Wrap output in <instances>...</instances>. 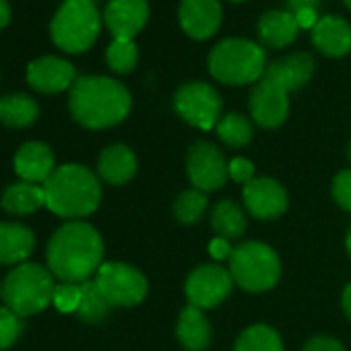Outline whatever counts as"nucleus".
<instances>
[{
    "mask_svg": "<svg viewBox=\"0 0 351 351\" xmlns=\"http://www.w3.org/2000/svg\"><path fill=\"white\" fill-rule=\"evenodd\" d=\"M147 17V0H110L104 11V21L114 40H132L145 27Z\"/></svg>",
    "mask_w": 351,
    "mask_h": 351,
    "instance_id": "14",
    "label": "nucleus"
},
{
    "mask_svg": "<svg viewBox=\"0 0 351 351\" xmlns=\"http://www.w3.org/2000/svg\"><path fill=\"white\" fill-rule=\"evenodd\" d=\"M322 5V0H287V7L293 15L300 13H316L318 7Z\"/></svg>",
    "mask_w": 351,
    "mask_h": 351,
    "instance_id": "38",
    "label": "nucleus"
},
{
    "mask_svg": "<svg viewBox=\"0 0 351 351\" xmlns=\"http://www.w3.org/2000/svg\"><path fill=\"white\" fill-rule=\"evenodd\" d=\"M93 281L112 308L136 306L145 300L149 289L145 275L136 267L126 263H104Z\"/></svg>",
    "mask_w": 351,
    "mask_h": 351,
    "instance_id": "8",
    "label": "nucleus"
},
{
    "mask_svg": "<svg viewBox=\"0 0 351 351\" xmlns=\"http://www.w3.org/2000/svg\"><path fill=\"white\" fill-rule=\"evenodd\" d=\"M23 332V320L11 308L0 306V351L9 349Z\"/></svg>",
    "mask_w": 351,
    "mask_h": 351,
    "instance_id": "32",
    "label": "nucleus"
},
{
    "mask_svg": "<svg viewBox=\"0 0 351 351\" xmlns=\"http://www.w3.org/2000/svg\"><path fill=\"white\" fill-rule=\"evenodd\" d=\"M207 209V195L193 189L184 191L178 199L173 201V217L176 221H180L184 226L197 223Z\"/></svg>",
    "mask_w": 351,
    "mask_h": 351,
    "instance_id": "30",
    "label": "nucleus"
},
{
    "mask_svg": "<svg viewBox=\"0 0 351 351\" xmlns=\"http://www.w3.org/2000/svg\"><path fill=\"white\" fill-rule=\"evenodd\" d=\"M176 337L189 351H205L211 343V324L203 310L195 306L184 308L176 324Z\"/></svg>",
    "mask_w": 351,
    "mask_h": 351,
    "instance_id": "23",
    "label": "nucleus"
},
{
    "mask_svg": "<svg viewBox=\"0 0 351 351\" xmlns=\"http://www.w3.org/2000/svg\"><path fill=\"white\" fill-rule=\"evenodd\" d=\"M56 169V159L46 143L29 141L15 155V171L23 182L44 184Z\"/></svg>",
    "mask_w": 351,
    "mask_h": 351,
    "instance_id": "17",
    "label": "nucleus"
},
{
    "mask_svg": "<svg viewBox=\"0 0 351 351\" xmlns=\"http://www.w3.org/2000/svg\"><path fill=\"white\" fill-rule=\"evenodd\" d=\"M46 207L64 219L91 215L101 201V184L97 176L81 163H64L42 184Z\"/></svg>",
    "mask_w": 351,
    "mask_h": 351,
    "instance_id": "3",
    "label": "nucleus"
},
{
    "mask_svg": "<svg viewBox=\"0 0 351 351\" xmlns=\"http://www.w3.org/2000/svg\"><path fill=\"white\" fill-rule=\"evenodd\" d=\"M232 3H242V0H232Z\"/></svg>",
    "mask_w": 351,
    "mask_h": 351,
    "instance_id": "45",
    "label": "nucleus"
},
{
    "mask_svg": "<svg viewBox=\"0 0 351 351\" xmlns=\"http://www.w3.org/2000/svg\"><path fill=\"white\" fill-rule=\"evenodd\" d=\"M46 258L56 279L62 283H83L104 265V240L93 226L69 221L52 234Z\"/></svg>",
    "mask_w": 351,
    "mask_h": 351,
    "instance_id": "1",
    "label": "nucleus"
},
{
    "mask_svg": "<svg viewBox=\"0 0 351 351\" xmlns=\"http://www.w3.org/2000/svg\"><path fill=\"white\" fill-rule=\"evenodd\" d=\"M217 136L228 145V147H246L252 141V124L246 116L242 114H226L219 122H217Z\"/></svg>",
    "mask_w": 351,
    "mask_h": 351,
    "instance_id": "29",
    "label": "nucleus"
},
{
    "mask_svg": "<svg viewBox=\"0 0 351 351\" xmlns=\"http://www.w3.org/2000/svg\"><path fill=\"white\" fill-rule=\"evenodd\" d=\"M230 273L236 285L261 293L277 285L281 277V261L271 246L263 242H244L234 248Z\"/></svg>",
    "mask_w": 351,
    "mask_h": 351,
    "instance_id": "6",
    "label": "nucleus"
},
{
    "mask_svg": "<svg viewBox=\"0 0 351 351\" xmlns=\"http://www.w3.org/2000/svg\"><path fill=\"white\" fill-rule=\"evenodd\" d=\"M97 173L106 184L122 186L136 173V157L126 145H110L97 159Z\"/></svg>",
    "mask_w": 351,
    "mask_h": 351,
    "instance_id": "19",
    "label": "nucleus"
},
{
    "mask_svg": "<svg viewBox=\"0 0 351 351\" xmlns=\"http://www.w3.org/2000/svg\"><path fill=\"white\" fill-rule=\"evenodd\" d=\"M252 120L263 128H279L289 116V91L269 77H263L250 93Z\"/></svg>",
    "mask_w": 351,
    "mask_h": 351,
    "instance_id": "12",
    "label": "nucleus"
},
{
    "mask_svg": "<svg viewBox=\"0 0 351 351\" xmlns=\"http://www.w3.org/2000/svg\"><path fill=\"white\" fill-rule=\"evenodd\" d=\"M343 3H345V5L349 7V11H351V0H343Z\"/></svg>",
    "mask_w": 351,
    "mask_h": 351,
    "instance_id": "43",
    "label": "nucleus"
},
{
    "mask_svg": "<svg viewBox=\"0 0 351 351\" xmlns=\"http://www.w3.org/2000/svg\"><path fill=\"white\" fill-rule=\"evenodd\" d=\"M36 250V236L23 223H0V265H23Z\"/></svg>",
    "mask_w": 351,
    "mask_h": 351,
    "instance_id": "21",
    "label": "nucleus"
},
{
    "mask_svg": "<svg viewBox=\"0 0 351 351\" xmlns=\"http://www.w3.org/2000/svg\"><path fill=\"white\" fill-rule=\"evenodd\" d=\"M106 60L114 73H130L136 66L138 50L132 40H114L106 52Z\"/></svg>",
    "mask_w": 351,
    "mask_h": 351,
    "instance_id": "31",
    "label": "nucleus"
},
{
    "mask_svg": "<svg viewBox=\"0 0 351 351\" xmlns=\"http://www.w3.org/2000/svg\"><path fill=\"white\" fill-rule=\"evenodd\" d=\"M54 275L38 263L17 265L3 281V300L17 316L27 318L52 304Z\"/></svg>",
    "mask_w": 351,
    "mask_h": 351,
    "instance_id": "4",
    "label": "nucleus"
},
{
    "mask_svg": "<svg viewBox=\"0 0 351 351\" xmlns=\"http://www.w3.org/2000/svg\"><path fill=\"white\" fill-rule=\"evenodd\" d=\"M332 199L337 205L351 213V169H343L332 180Z\"/></svg>",
    "mask_w": 351,
    "mask_h": 351,
    "instance_id": "34",
    "label": "nucleus"
},
{
    "mask_svg": "<svg viewBox=\"0 0 351 351\" xmlns=\"http://www.w3.org/2000/svg\"><path fill=\"white\" fill-rule=\"evenodd\" d=\"M300 23L293 13L269 11L258 21V38L269 48H285L295 42Z\"/></svg>",
    "mask_w": 351,
    "mask_h": 351,
    "instance_id": "22",
    "label": "nucleus"
},
{
    "mask_svg": "<svg viewBox=\"0 0 351 351\" xmlns=\"http://www.w3.org/2000/svg\"><path fill=\"white\" fill-rule=\"evenodd\" d=\"M173 110L184 122L201 130H211L221 120V97L207 83H186L173 95Z\"/></svg>",
    "mask_w": 351,
    "mask_h": 351,
    "instance_id": "9",
    "label": "nucleus"
},
{
    "mask_svg": "<svg viewBox=\"0 0 351 351\" xmlns=\"http://www.w3.org/2000/svg\"><path fill=\"white\" fill-rule=\"evenodd\" d=\"M27 81L40 93H60L77 81L75 66L56 56H44L27 66Z\"/></svg>",
    "mask_w": 351,
    "mask_h": 351,
    "instance_id": "15",
    "label": "nucleus"
},
{
    "mask_svg": "<svg viewBox=\"0 0 351 351\" xmlns=\"http://www.w3.org/2000/svg\"><path fill=\"white\" fill-rule=\"evenodd\" d=\"M234 279L230 269L219 265H201L186 279V298L191 306L209 310L219 306L232 291Z\"/></svg>",
    "mask_w": 351,
    "mask_h": 351,
    "instance_id": "11",
    "label": "nucleus"
},
{
    "mask_svg": "<svg viewBox=\"0 0 351 351\" xmlns=\"http://www.w3.org/2000/svg\"><path fill=\"white\" fill-rule=\"evenodd\" d=\"M312 44L324 56L341 58L351 52V25L341 17H322L312 27Z\"/></svg>",
    "mask_w": 351,
    "mask_h": 351,
    "instance_id": "18",
    "label": "nucleus"
},
{
    "mask_svg": "<svg viewBox=\"0 0 351 351\" xmlns=\"http://www.w3.org/2000/svg\"><path fill=\"white\" fill-rule=\"evenodd\" d=\"M230 161L223 153L209 141H197L186 155L189 178L201 193H213L226 186L230 178Z\"/></svg>",
    "mask_w": 351,
    "mask_h": 351,
    "instance_id": "10",
    "label": "nucleus"
},
{
    "mask_svg": "<svg viewBox=\"0 0 351 351\" xmlns=\"http://www.w3.org/2000/svg\"><path fill=\"white\" fill-rule=\"evenodd\" d=\"M211 228L219 238L236 240L246 232V215L234 201H219L211 211Z\"/></svg>",
    "mask_w": 351,
    "mask_h": 351,
    "instance_id": "26",
    "label": "nucleus"
},
{
    "mask_svg": "<svg viewBox=\"0 0 351 351\" xmlns=\"http://www.w3.org/2000/svg\"><path fill=\"white\" fill-rule=\"evenodd\" d=\"M69 108L85 128H108L128 116L130 93L110 77H79L71 87Z\"/></svg>",
    "mask_w": 351,
    "mask_h": 351,
    "instance_id": "2",
    "label": "nucleus"
},
{
    "mask_svg": "<svg viewBox=\"0 0 351 351\" xmlns=\"http://www.w3.org/2000/svg\"><path fill=\"white\" fill-rule=\"evenodd\" d=\"M314 58L306 52H298V54H289L281 60H275L273 64L267 66L263 77L273 79L275 83L283 85L289 93L304 87L312 75H314Z\"/></svg>",
    "mask_w": 351,
    "mask_h": 351,
    "instance_id": "20",
    "label": "nucleus"
},
{
    "mask_svg": "<svg viewBox=\"0 0 351 351\" xmlns=\"http://www.w3.org/2000/svg\"><path fill=\"white\" fill-rule=\"evenodd\" d=\"M3 209L11 215H29L36 213L46 205L44 186L42 184H29V182H15L9 184L0 199Z\"/></svg>",
    "mask_w": 351,
    "mask_h": 351,
    "instance_id": "24",
    "label": "nucleus"
},
{
    "mask_svg": "<svg viewBox=\"0 0 351 351\" xmlns=\"http://www.w3.org/2000/svg\"><path fill=\"white\" fill-rule=\"evenodd\" d=\"M52 304L60 312H77L81 304V283H58L54 289Z\"/></svg>",
    "mask_w": 351,
    "mask_h": 351,
    "instance_id": "33",
    "label": "nucleus"
},
{
    "mask_svg": "<svg viewBox=\"0 0 351 351\" xmlns=\"http://www.w3.org/2000/svg\"><path fill=\"white\" fill-rule=\"evenodd\" d=\"M341 302H343V310H345L347 318L351 320V283L343 289V298H341Z\"/></svg>",
    "mask_w": 351,
    "mask_h": 351,
    "instance_id": "40",
    "label": "nucleus"
},
{
    "mask_svg": "<svg viewBox=\"0 0 351 351\" xmlns=\"http://www.w3.org/2000/svg\"><path fill=\"white\" fill-rule=\"evenodd\" d=\"M50 34L64 52L77 54L91 48L99 36V13L93 0H66L52 19Z\"/></svg>",
    "mask_w": 351,
    "mask_h": 351,
    "instance_id": "7",
    "label": "nucleus"
},
{
    "mask_svg": "<svg viewBox=\"0 0 351 351\" xmlns=\"http://www.w3.org/2000/svg\"><path fill=\"white\" fill-rule=\"evenodd\" d=\"M209 254L215 258V261H230L232 258V254H234V248H232V244H230V240L228 238H215V240H211V244H209Z\"/></svg>",
    "mask_w": 351,
    "mask_h": 351,
    "instance_id": "37",
    "label": "nucleus"
},
{
    "mask_svg": "<svg viewBox=\"0 0 351 351\" xmlns=\"http://www.w3.org/2000/svg\"><path fill=\"white\" fill-rule=\"evenodd\" d=\"M0 298H3V283H0Z\"/></svg>",
    "mask_w": 351,
    "mask_h": 351,
    "instance_id": "44",
    "label": "nucleus"
},
{
    "mask_svg": "<svg viewBox=\"0 0 351 351\" xmlns=\"http://www.w3.org/2000/svg\"><path fill=\"white\" fill-rule=\"evenodd\" d=\"M11 21V7L7 0H0V29Z\"/></svg>",
    "mask_w": 351,
    "mask_h": 351,
    "instance_id": "39",
    "label": "nucleus"
},
{
    "mask_svg": "<svg viewBox=\"0 0 351 351\" xmlns=\"http://www.w3.org/2000/svg\"><path fill=\"white\" fill-rule=\"evenodd\" d=\"M244 205L256 219H275L287 209V193L273 178H254L244 186Z\"/></svg>",
    "mask_w": 351,
    "mask_h": 351,
    "instance_id": "13",
    "label": "nucleus"
},
{
    "mask_svg": "<svg viewBox=\"0 0 351 351\" xmlns=\"http://www.w3.org/2000/svg\"><path fill=\"white\" fill-rule=\"evenodd\" d=\"M345 246H347V252H349V256H351V228H349V234H347V242H345Z\"/></svg>",
    "mask_w": 351,
    "mask_h": 351,
    "instance_id": "41",
    "label": "nucleus"
},
{
    "mask_svg": "<svg viewBox=\"0 0 351 351\" xmlns=\"http://www.w3.org/2000/svg\"><path fill=\"white\" fill-rule=\"evenodd\" d=\"M234 351H283V343L275 328L252 324L238 337Z\"/></svg>",
    "mask_w": 351,
    "mask_h": 351,
    "instance_id": "28",
    "label": "nucleus"
},
{
    "mask_svg": "<svg viewBox=\"0 0 351 351\" xmlns=\"http://www.w3.org/2000/svg\"><path fill=\"white\" fill-rule=\"evenodd\" d=\"M230 169V178L238 184H248L254 180V163L244 159V157H234L228 165Z\"/></svg>",
    "mask_w": 351,
    "mask_h": 351,
    "instance_id": "35",
    "label": "nucleus"
},
{
    "mask_svg": "<svg viewBox=\"0 0 351 351\" xmlns=\"http://www.w3.org/2000/svg\"><path fill=\"white\" fill-rule=\"evenodd\" d=\"M302 351H345L343 343L332 337H312L306 341Z\"/></svg>",
    "mask_w": 351,
    "mask_h": 351,
    "instance_id": "36",
    "label": "nucleus"
},
{
    "mask_svg": "<svg viewBox=\"0 0 351 351\" xmlns=\"http://www.w3.org/2000/svg\"><path fill=\"white\" fill-rule=\"evenodd\" d=\"M110 310H112V306L108 304V300L99 291L97 283L91 281V279L83 281L81 283V304L77 308V316L83 322L97 324V322H104L110 316Z\"/></svg>",
    "mask_w": 351,
    "mask_h": 351,
    "instance_id": "27",
    "label": "nucleus"
},
{
    "mask_svg": "<svg viewBox=\"0 0 351 351\" xmlns=\"http://www.w3.org/2000/svg\"><path fill=\"white\" fill-rule=\"evenodd\" d=\"M40 106L34 97L23 93H13L0 97V122L11 128H25L36 122Z\"/></svg>",
    "mask_w": 351,
    "mask_h": 351,
    "instance_id": "25",
    "label": "nucleus"
},
{
    "mask_svg": "<svg viewBox=\"0 0 351 351\" xmlns=\"http://www.w3.org/2000/svg\"><path fill=\"white\" fill-rule=\"evenodd\" d=\"M347 157H349V161H351V141H349V145H347Z\"/></svg>",
    "mask_w": 351,
    "mask_h": 351,
    "instance_id": "42",
    "label": "nucleus"
},
{
    "mask_svg": "<svg viewBox=\"0 0 351 351\" xmlns=\"http://www.w3.org/2000/svg\"><path fill=\"white\" fill-rule=\"evenodd\" d=\"M211 75L226 85H248L261 81L267 71V54L248 40H223L209 54Z\"/></svg>",
    "mask_w": 351,
    "mask_h": 351,
    "instance_id": "5",
    "label": "nucleus"
},
{
    "mask_svg": "<svg viewBox=\"0 0 351 351\" xmlns=\"http://www.w3.org/2000/svg\"><path fill=\"white\" fill-rule=\"evenodd\" d=\"M178 17L191 38L209 40L221 25V5L219 0H182Z\"/></svg>",
    "mask_w": 351,
    "mask_h": 351,
    "instance_id": "16",
    "label": "nucleus"
}]
</instances>
